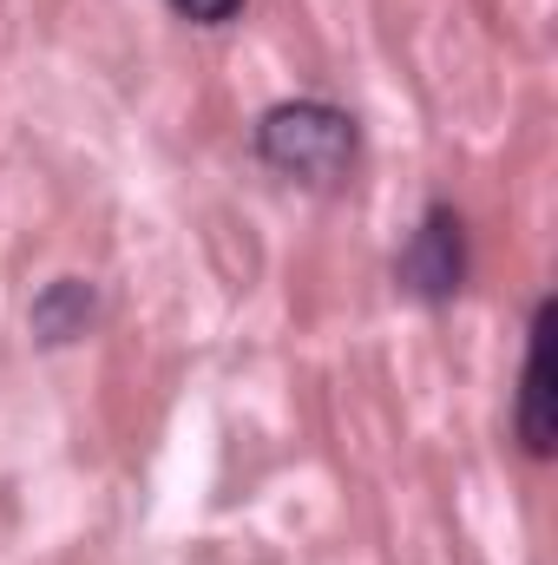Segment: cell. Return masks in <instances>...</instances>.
Listing matches in <instances>:
<instances>
[{
    "instance_id": "5",
    "label": "cell",
    "mask_w": 558,
    "mask_h": 565,
    "mask_svg": "<svg viewBox=\"0 0 558 565\" xmlns=\"http://www.w3.org/2000/svg\"><path fill=\"white\" fill-rule=\"evenodd\" d=\"M171 13L191 20V26H230L244 13V0H171Z\"/></svg>"
},
{
    "instance_id": "1",
    "label": "cell",
    "mask_w": 558,
    "mask_h": 565,
    "mask_svg": "<svg viewBox=\"0 0 558 565\" xmlns=\"http://www.w3.org/2000/svg\"><path fill=\"white\" fill-rule=\"evenodd\" d=\"M257 158L282 178H296V184L335 191L362 158V132L329 99H282L257 119Z\"/></svg>"
},
{
    "instance_id": "2",
    "label": "cell",
    "mask_w": 558,
    "mask_h": 565,
    "mask_svg": "<svg viewBox=\"0 0 558 565\" xmlns=\"http://www.w3.org/2000/svg\"><path fill=\"white\" fill-rule=\"evenodd\" d=\"M395 282L427 309H447L460 296V282H466V224H460L453 204H427V217L415 224V237L395 257Z\"/></svg>"
},
{
    "instance_id": "3",
    "label": "cell",
    "mask_w": 558,
    "mask_h": 565,
    "mask_svg": "<svg viewBox=\"0 0 558 565\" xmlns=\"http://www.w3.org/2000/svg\"><path fill=\"white\" fill-rule=\"evenodd\" d=\"M552 322L558 309L552 302H539L533 309V342H526V382H519V447L533 454V460H552L558 447V388H552Z\"/></svg>"
},
{
    "instance_id": "4",
    "label": "cell",
    "mask_w": 558,
    "mask_h": 565,
    "mask_svg": "<svg viewBox=\"0 0 558 565\" xmlns=\"http://www.w3.org/2000/svg\"><path fill=\"white\" fill-rule=\"evenodd\" d=\"M26 322H33V335H40L46 349H60V342H79V335L99 322V289H93L86 277H53L40 296H33Z\"/></svg>"
}]
</instances>
